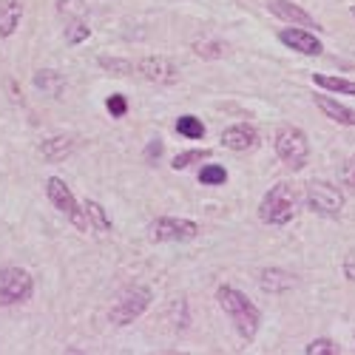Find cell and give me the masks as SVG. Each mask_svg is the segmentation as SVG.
Segmentation results:
<instances>
[{"label": "cell", "mask_w": 355, "mask_h": 355, "mask_svg": "<svg viewBox=\"0 0 355 355\" xmlns=\"http://www.w3.org/2000/svg\"><path fill=\"white\" fill-rule=\"evenodd\" d=\"M23 20V3L20 0H3L0 3V40H6L17 32V26Z\"/></svg>", "instance_id": "obj_15"}, {"label": "cell", "mask_w": 355, "mask_h": 355, "mask_svg": "<svg viewBox=\"0 0 355 355\" xmlns=\"http://www.w3.org/2000/svg\"><path fill=\"white\" fill-rule=\"evenodd\" d=\"M304 352H307V355H338L341 347H338L336 341H330V338H315V341H310V344L304 347Z\"/></svg>", "instance_id": "obj_23"}, {"label": "cell", "mask_w": 355, "mask_h": 355, "mask_svg": "<svg viewBox=\"0 0 355 355\" xmlns=\"http://www.w3.org/2000/svg\"><path fill=\"white\" fill-rule=\"evenodd\" d=\"M205 159H211L208 148H191V151H185V154H176L171 168H173V171H185V168H191V165H196V162H205Z\"/></svg>", "instance_id": "obj_21"}, {"label": "cell", "mask_w": 355, "mask_h": 355, "mask_svg": "<svg viewBox=\"0 0 355 355\" xmlns=\"http://www.w3.org/2000/svg\"><path fill=\"white\" fill-rule=\"evenodd\" d=\"M83 208H85V214H88V222H92V230H100V233L111 230V219H108V214L103 211V205H97L94 199H85Z\"/></svg>", "instance_id": "obj_20"}, {"label": "cell", "mask_w": 355, "mask_h": 355, "mask_svg": "<svg viewBox=\"0 0 355 355\" xmlns=\"http://www.w3.org/2000/svg\"><path fill=\"white\" fill-rule=\"evenodd\" d=\"M88 37H92V28H88L85 23H80V20H74V23L66 28V43H69V46H80V43H85Z\"/></svg>", "instance_id": "obj_24"}, {"label": "cell", "mask_w": 355, "mask_h": 355, "mask_svg": "<svg viewBox=\"0 0 355 355\" xmlns=\"http://www.w3.org/2000/svg\"><path fill=\"white\" fill-rule=\"evenodd\" d=\"M159 157H162V142L159 139H154L151 145H145V159L148 162H157Z\"/></svg>", "instance_id": "obj_30"}, {"label": "cell", "mask_w": 355, "mask_h": 355, "mask_svg": "<svg viewBox=\"0 0 355 355\" xmlns=\"http://www.w3.org/2000/svg\"><path fill=\"white\" fill-rule=\"evenodd\" d=\"M313 83L318 88H327L333 94H355V80H344V77H333V74H313Z\"/></svg>", "instance_id": "obj_18"}, {"label": "cell", "mask_w": 355, "mask_h": 355, "mask_svg": "<svg viewBox=\"0 0 355 355\" xmlns=\"http://www.w3.org/2000/svg\"><path fill=\"white\" fill-rule=\"evenodd\" d=\"M32 83H35L37 92H43L49 97H60L63 88H66V80L60 77V71H51V69H40Z\"/></svg>", "instance_id": "obj_16"}, {"label": "cell", "mask_w": 355, "mask_h": 355, "mask_svg": "<svg viewBox=\"0 0 355 355\" xmlns=\"http://www.w3.org/2000/svg\"><path fill=\"white\" fill-rule=\"evenodd\" d=\"M295 211H299V196H295L293 185L279 182V185H273L268 193H264V199L259 205V219L264 225L282 227V225L295 219Z\"/></svg>", "instance_id": "obj_2"}, {"label": "cell", "mask_w": 355, "mask_h": 355, "mask_svg": "<svg viewBox=\"0 0 355 355\" xmlns=\"http://www.w3.org/2000/svg\"><path fill=\"white\" fill-rule=\"evenodd\" d=\"M315 105H318V111H321L324 116H330L333 123L355 128V108H349V105H344V103H338V100H333V97H324V94L315 97Z\"/></svg>", "instance_id": "obj_13"}, {"label": "cell", "mask_w": 355, "mask_h": 355, "mask_svg": "<svg viewBox=\"0 0 355 355\" xmlns=\"http://www.w3.org/2000/svg\"><path fill=\"white\" fill-rule=\"evenodd\" d=\"M46 193H49V199H51V205L57 211H60L77 230H92V222H88V214H85V208L74 199V193H71V188L60 180V176H51V180L46 182Z\"/></svg>", "instance_id": "obj_5"}, {"label": "cell", "mask_w": 355, "mask_h": 355, "mask_svg": "<svg viewBox=\"0 0 355 355\" xmlns=\"http://www.w3.org/2000/svg\"><path fill=\"white\" fill-rule=\"evenodd\" d=\"M134 71L142 80L154 83V85H171V83H176V66L168 60V57H142V60L134 63Z\"/></svg>", "instance_id": "obj_9"}, {"label": "cell", "mask_w": 355, "mask_h": 355, "mask_svg": "<svg viewBox=\"0 0 355 355\" xmlns=\"http://www.w3.org/2000/svg\"><path fill=\"white\" fill-rule=\"evenodd\" d=\"M256 142H259V131L248 123H236L222 134V145L227 151H250V148H256Z\"/></svg>", "instance_id": "obj_11"}, {"label": "cell", "mask_w": 355, "mask_h": 355, "mask_svg": "<svg viewBox=\"0 0 355 355\" xmlns=\"http://www.w3.org/2000/svg\"><path fill=\"white\" fill-rule=\"evenodd\" d=\"M97 63H100L105 71L116 74V77H125V74H131V71H134V63H128V60H116V57H100Z\"/></svg>", "instance_id": "obj_25"}, {"label": "cell", "mask_w": 355, "mask_h": 355, "mask_svg": "<svg viewBox=\"0 0 355 355\" xmlns=\"http://www.w3.org/2000/svg\"><path fill=\"white\" fill-rule=\"evenodd\" d=\"M216 302H219V307L227 313V318L233 321L236 333H239L245 341H253L256 333H259V324H261L259 307L248 299L242 290L227 287V284H222V287L216 290Z\"/></svg>", "instance_id": "obj_1"}, {"label": "cell", "mask_w": 355, "mask_h": 355, "mask_svg": "<svg viewBox=\"0 0 355 355\" xmlns=\"http://www.w3.org/2000/svg\"><path fill=\"white\" fill-rule=\"evenodd\" d=\"M268 9H270V15H276V17L284 20V23H299V26L321 28V26L310 17V12H304L299 3H290V0H268Z\"/></svg>", "instance_id": "obj_12"}, {"label": "cell", "mask_w": 355, "mask_h": 355, "mask_svg": "<svg viewBox=\"0 0 355 355\" xmlns=\"http://www.w3.org/2000/svg\"><path fill=\"white\" fill-rule=\"evenodd\" d=\"M151 299H154L151 290L142 287V284H134V287L123 290V293L114 299L111 310H108V321L114 324V327H125V324H134V321L148 310Z\"/></svg>", "instance_id": "obj_3"}, {"label": "cell", "mask_w": 355, "mask_h": 355, "mask_svg": "<svg viewBox=\"0 0 355 355\" xmlns=\"http://www.w3.org/2000/svg\"><path fill=\"white\" fill-rule=\"evenodd\" d=\"M105 108H108V114L114 116V120H120V116H125V111H128V100L123 94H111L105 100Z\"/></svg>", "instance_id": "obj_26"}, {"label": "cell", "mask_w": 355, "mask_h": 355, "mask_svg": "<svg viewBox=\"0 0 355 355\" xmlns=\"http://www.w3.org/2000/svg\"><path fill=\"white\" fill-rule=\"evenodd\" d=\"M74 151V137H49L40 142V157L49 162H63Z\"/></svg>", "instance_id": "obj_14"}, {"label": "cell", "mask_w": 355, "mask_h": 355, "mask_svg": "<svg viewBox=\"0 0 355 355\" xmlns=\"http://www.w3.org/2000/svg\"><path fill=\"white\" fill-rule=\"evenodd\" d=\"M304 199L310 205V211L321 216H338L344 208V193L327 182H310L304 191Z\"/></svg>", "instance_id": "obj_8"}, {"label": "cell", "mask_w": 355, "mask_h": 355, "mask_svg": "<svg viewBox=\"0 0 355 355\" xmlns=\"http://www.w3.org/2000/svg\"><path fill=\"white\" fill-rule=\"evenodd\" d=\"M35 293V279L23 268H0V307L20 304L32 299Z\"/></svg>", "instance_id": "obj_7"}, {"label": "cell", "mask_w": 355, "mask_h": 355, "mask_svg": "<svg viewBox=\"0 0 355 355\" xmlns=\"http://www.w3.org/2000/svg\"><path fill=\"white\" fill-rule=\"evenodd\" d=\"M176 134H180V137H185V139H202L205 137V123L199 120V116H193V114H182L180 116V120H176Z\"/></svg>", "instance_id": "obj_19"}, {"label": "cell", "mask_w": 355, "mask_h": 355, "mask_svg": "<svg viewBox=\"0 0 355 355\" xmlns=\"http://www.w3.org/2000/svg\"><path fill=\"white\" fill-rule=\"evenodd\" d=\"M259 284H261L264 293H284V290L293 287V276L279 270V268H268V270H261Z\"/></svg>", "instance_id": "obj_17"}, {"label": "cell", "mask_w": 355, "mask_h": 355, "mask_svg": "<svg viewBox=\"0 0 355 355\" xmlns=\"http://www.w3.org/2000/svg\"><path fill=\"white\" fill-rule=\"evenodd\" d=\"M57 12H60L63 17H83L85 15V3L83 0H60V3H57Z\"/></svg>", "instance_id": "obj_27"}, {"label": "cell", "mask_w": 355, "mask_h": 355, "mask_svg": "<svg viewBox=\"0 0 355 355\" xmlns=\"http://www.w3.org/2000/svg\"><path fill=\"white\" fill-rule=\"evenodd\" d=\"M222 49H225V46H222V43H216V40H214V43H202V40H199V43H193V51H196V54H202V57H208V60H211V57H219V54H222Z\"/></svg>", "instance_id": "obj_28"}, {"label": "cell", "mask_w": 355, "mask_h": 355, "mask_svg": "<svg viewBox=\"0 0 355 355\" xmlns=\"http://www.w3.org/2000/svg\"><path fill=\"white\" fill-rule=\"evenodd\" d=\"M199 182L202 185H225L227 182V171L222 165H205L199 171Z\"/></svg>", "instance_id": "obj_22"}, {"label": "cell", "mask_w": 355, "mask_h": 355, "mask_svg": "<svg viewBox=\"0 0 355 355\" xmlns=\"http://www.w3.org/2000/svg\"><path fill=\"white\" fill-rule=\"evenodd\" d=\"M341 182H344L349 191H355V157H349V159L341 165Z\"/></svg>", "instance_id": "obj_29"}, {"label": "cell", "mask_w": 355, "mask_h": 355, "mask_svg": "<svg viewBox=\"0 0 355 355\" xmlns=\"http://www.w3.org/2000/svg\"><path fill=\"white\" fill-rule=\"evenodd\" d=\"M199 236V225L182 216H159L148 225V239L151 242H193Z\"/></svg>", "instance_id": "obj_6"}, {"label": "cell", "mask_w": 355, "mask_h": 355, "mask_svg": "<svg viewBox=\"0 0 355 355\" xmlns=\"http://www.w3.org/2000/svg\"><path fill=\"white\" fill-rule=\"evenodd\" d=\"M276 154L290 171H302L310 159V142L304 131L295 125H282L276 131Z\"/></svg>", "instance_id": "obj_4"}, {"label": "cell", "mask_w": 355, "mask_h": 355, "mask_svg": "<svg viewBox=\"0 0 355 355\" xmlns=\"http://www.w3.org/2000/svg\"><path fill=\"white\" fill-rule=\"evenodd\" d=\"M352 17H355V6H352Z\"/></svg>", "instance_id": "obj_31"}, {"label": "cell", "mask_w": 355, "mask_h": 355, "mask_svg": "<svg viewBox=\"0 0 355 355\" xmlns=\"http://www.w3.org/2000/svg\"><path fill=\"white\" fill-rule=\"evenodd\" d=\"M279 40H282L287 49L299 51V54H310V57H318V54L324 51L321 40H318L315 35H310L307 28H282Z\"/></svg>", "instance_id": "obj_10"}]
</instances>
